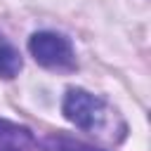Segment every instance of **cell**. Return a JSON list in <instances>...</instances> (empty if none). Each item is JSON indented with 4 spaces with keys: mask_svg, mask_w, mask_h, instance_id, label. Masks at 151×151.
<instances>
[{
    "mask_svg": "<svg viewBox=\"0 0 151 151\" xmlns=\"http://www.w3.org/2000/svg\"><path fill=\"white\" fill-rule=\"evenodd\" d=\"M64 116L83 132L116 144L125 137L127 130L125 120L118 116L113 106L85 90H68V94L64 97Z\"/></svg>",
    "mask_w": 151,
    "mask_h": 151,
    "instance_id": "1",
    "label": "cell"
},
{
    "mask_svg": "<svg viewBox=\"0 0 151 151\" xmlns=\"http://www.w3.org/2000/svg\"><path fill=\"white\" fill-rule=\"evenodd\" d=\"M28 52L40 66L52 71H71L76 66V54L71 42L64 35H57L50 31L33 33L28 40Z\"/></svg>",
    "mask_w": 151,
    "mask_h": 151,
    "instance_id": "2",
    "label": "cell"
},
{
    "mask_svg": "<svg viewBox=\"0 0 151 151\" xmlns=\"http://www.w3.org/2000/svg\"><path fill=\"white\" fill-rule=\"evenodd\" d=\"M33 149L35 137L28 127L12 120H0V151H33Z\"/></svg>",
    "mask_w": 151,
    "mask_h": 151,
    "instance_id": "3",
    "label": "cell"
},
{
    "mask_svg": "<svg viewBox=\"0 0 151 151\" xmlns=\"http://www.w3.org/2000/svg\"><path fill=\"white\" fill-rule=\"evenodd\" d=\"M19 71H21V54L0 33V78H14Z\"/></svg>",
    "mask_w": 151,
    "mask_h": 151,
    "instance_id": "4",
    "label": "cell"
},
{
    "mask_svg": "<svg viewBox=\"0 0 151 151\" xmlns=\"http://www.w3.org/2000/svg\"><path fill=\"white\" fill-rule=\"evenodd\" d=\"M42 146L47 151H99V149H94L90 144H83V142H78L68 134H52L42 142Z\"/></svg>",
    "mask_w": 151,
    "mask_h": 151,
    "instance_id": "5",
    "label": "cell"
}]
</instances>
